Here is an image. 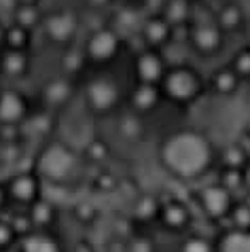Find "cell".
Masks as SVG:
<instances>
[{"instance_id":"52a82bcc","label":"cell","mask_w":250,"mask_h":252,"mask_svg":"<svg viewBox=\"0 0 250 252\" xmlns=\"http://www.w3.org/2000/svg\"><path fill=\"white\" fill-rule=\"evenodd\" d=\"M6 201L15 210H30L45 197V183L34 170H19L13 172L4 180Z\"/></svg>"},{"instance_id":"74e56055","label":"cell","mask_w":250,"mask_h":252,"mask_svg":"<svg viewBox=\"0 0 250 252\" xmlns=\"http://www.w3.org/2000/svg\"><path fill=\"white\" fill-rule=\"evenodd\" d=\"M242 183H244V193L250 197V161L244 165V170H242Z\"/></svg>"},{"instance_id":"30bf717a","label":"cell","mask_w":250,"mask_h":252,"mask_svg":"<svg viewBox=\"0 0 250 252\" xmlns=\"http://www.w3.org/2000/svg\"><path fill=\"white\" fill-rule=\"evenodd\" d=\"M32 115V102L22 89L15 85L0 89V127H22Z\"/></svg>"},{"instance_id":"5b68a950","label":"cell","mask_w":250,"mask_h":252,"mask_svg":"<svg viewBox=\"0 0 250 252\" xmlns=\"http://www.w3.org/2000/svg\"><path fill=\"white\" fill-rule=\"evenodd\" d=\"M81 32H83L81 13L68 9V6L47 11L43 26H40V34H43L45 43H49L51 47L60 49V51H66V49L79 43Z\"/></svg>"},{"instance_id":"8fae6325","label":"cell","mask_w":250,"mask_h":252,"mask_svg":"<svg viewBox=\"0 0 250 252\" xmlns=\"http://www.w3.org/2000/svg\"><path fill=\"white\" fill-rule=\"evenodd\" d=\"M131 83H147V85H159L170 68V62L163 51L153 49H140L131 58Z\"/></svg>"},{"instance_id":"83f0119b","label":"cell","mask_w":250,"mask_h":252,"mask_svg":"<svg viewBox=\"0 0 250 252\" xmlns=\"http://www.w3.org/2000/svg\"><path fill=\"white\" fill-rule=\"evenodd\" d=\"M34 43V32L26 30V28L17 24H6V38H4V49L9 51H32Z\"/></svg>"},{"instance_id":"603a6c76","label":"cell","mask_w":250,"mask_h":252,"mask_svg":"<svg viewBox=\"0 0 250 252\" xmlns=\"http://www.w3.org/2000/svg\"><path fill=\"white\" fill-rule=\"evenodd\" d=\"M195 11H197L195 6H191L189 2H185V0H165L161 15L178 30V28H189L193 24Z\"/></svg>"},{"instance_id":"8d00e7d4","label":"cell","mask_w":250,"mask_h":252,"mask_svg":"<svg viewBox=\"0 0 250 252\" xmlns=\"http://www.w3.org/2000/svg\"><path fill=\"white\" fill-rule=\"evenodd\" d=\"M89 9H94V11H100V9H106V6L110 4H115L117 0H83Z\"/></svg>"},{"instance_id":"277c9868","label":"cell","mask_w":250,"mask_h":252,"mask_svg":"<svg viewBox=\"0 0 250 252\" xmlns=\"http://www.w3.org/2000/svg\"><path fill=\"white\" fill-rule=\"evenodd\" d=\"M163 102L176 108H191L208 92L206 76L193 64H170L163 81L159 83Z\"/></svg>"},{"instance_id":"d4e9b609","label":"cell","mask_w":250,"mask_h":252,"mask_svg":"<svg viewBox=\"0 0 250 252\" xmlns=\"http://www.w3.org/2000/svg\"><path fill=\"white\" fill-rule=\"evenodd\" d=\"M45 13L47 11H43L40 4H17L15 9L11 11V19H13V24L22 26L26 30L36 32V30H40V26H43Z\"/></svg>"},{"instance_id":"e575fe53","label":"cell","mask_w":250,"mask_h":252,"mask_svg":"<svg viewBox=\"0 0 250 252\" xmlns=\"http://www.w3.org/2000/svg\"><path fill=\"white\" fill-rule=\"evenodd\" d=\"M19 235L15 233V229L6 219H0V250H6L11 246H17Z\"/></svg>"},{"instance_id":"f1b7e54d","label":"cell","mask_w":250,"mask_h":252,"mask_svg":"<svg viewBox=\"0 0 250 252\" xmlns=\"http://www.w3.org/2000/svg\"><path fill=\"white\" fill-rule=\"evenodd\" d=\"M74 47L62 51V74L68 76V79H72V81H76V74H79L81 68H89L85 55H83V51H81V47L76 49V51H74Z\"/></svg>"},{"instance_id":"836d02e7","label":"cell","mask_w":250,"mask_h":252,"mask_svg":"<svg viewBox=\"0 0 250 252\" xmlns=\"http://www.w3.org/2000/svg\"><path fill=\"white\" fill-rule=\"evenodd\" d=\"M115 191H119V180H117V176L113 172L100 167V172L94 176V193L108 195V193H115Z\"/></svg>"},{"instance_id":"ba28073f","label":"cell","mask_w":250,"mask_h":252,"mask_svg":"<svg viewBox=\"0 0 250 252\" xmlns=\"http://www.w3.org/2000/svg\"><path fill=\"white\" fill-rule=\"evenodd\" d=\"M227 34L210 19H193V24L187 30V45L193 53L201 60H212L220 55L227 47Z\"/></svg>"},{"instance_id":"7c38bea8","label":"cell","mask_w":250,"mask_h":252,"mask_svg":"<svg viewBox=\"0 0 250 252\" xmlns=\"http://www.w3.org/2000/svg\"><path fill=\"white\" fill-rule=\"evenodd\" d=\"M193 219H195L193 208L180 197L161 199L157 222L163 231H168L172 235H187L193 227Z\"/></svg>"},{"instance_id":"b9f144b4","label":"cell","mask_w":250,"mask_h":252,"mask_svg":"<svg viewBox=\"0 0 250 252\" xmlns=\"http://www.w3.org/2000/svg\"><path fill=\"white\" fill-rule=\"evenodd\" d=\"M185 2H189L191 6H195V9H197V6L204 4V0H185Z\"/></svg>"},{"instance_id":"2e32d148","label":"cell","mask_w":250,"mask_h":252,"mask_svg":"<svg viewBox=\"0 0 250 252\" xmlns=\"http://www.w3.org/2000/svg\"><path fill=\"white\" fill-rule=\"evenodd\" d=\"M206 85L208 92L217 97H233L242 89V79L233 72V68L229 64H223L219 68H214L210 74L206 76Z\"/></svg>"},{"instance_id":"484cf974","label":"cell","mask_w":250,"mask_h":252,"mask_svg":"<svg viewBox=\"0 0 250 252\" xmlns=\"http://www.w3.org/2000/svg\"><path fill=\"white\" fill-rule=\"evenodd\" d=\"M117 131H119V136L123 140H127V142H138V140H142L144 134H147V119L127 110L125 115L119 117Z\"/></svg>"},{"instance_id":"6da1fadb","label":"cell","mask_w":250,"mask_h":252,"mask_svg":"<svg viewBox=\"0 0 250 252\" xmlns=\"http://www.w3.org/2000/svg\"><path fill=\"white\" fill-rule=\"evenodd\" d=\"M219 149L212 138L195 127H178L159 142L161 170L178 183H197L217 167Z\"/></svg>"},{"instance_id":"cb8c5ba5","label":"cell","mask_w":250,"mask_h":252,"mask_svg":"<svg viewBox=\"0 0 250 252\" xmlns=\"http://www.w3.org/2000/svg\"><path fill=\"white\" fill-rule=\"evenodd\" d=\"M250 161V155L240 142H229L223 149H219L217 155V170H244Z\"/></svg>"},{"instance_id":"ab89813d","label":"cell","mask_w":250,"mask_h":252,"mask_svg":"<svg viewBox=\"0 0 250 252\" xmlns=\"http://www.w3.org/2000/svg\"><path fill=\"white\" fill-rule=\"evenodd\" d=\"M4 38H6V24L0 19V53L4 51Z\"/></svg>"},{"instance_id":"60d3db41","label":"cell","mask_w":250,"mask_h":252,"mask_svg":"<svg viewBox=\"0 0 250 252\" xmlns=\"http://www.w3.org/2000/svg\"><path fill=\"white\" fill-rule=\"evenodd\" d=\"M43 0H15V6L17 4H40Z\"/></svg>"},{"instance_id":"44dd1931","label":"cell","mask_w":250,"mask_h":252,"mask_svg":"<svg viewBox=\"0 0 250 252\" xmlns=\"http://www.w3.org/2000/svg\"><path fill=\"white\" fill-rule=\"evenodd\" d=\"M159 208H161V199L155 193H138L131 199V208H129V216L138 222H149L155 220L159 216Z\"/></svg>"},{"instance_id":"d6a6232c","label":"cell","mask_w":250,"mask_h":252,"mask_svg":"<svg viewBox=\"0 0 250 252\" xmlns=\"http://www.w3.org/2000/svg\"><path fill=\"white\" fill-rule=\"evenodd\" d=\"M227 64L233 68V72L240 76L242 83H248L250 81V43L240 47L238 51L231 55V60H229Z\"/></svg>"},{"instance_id":"9a60e30c","label":"cell","mask_w":250,"mask_h":252,"mask_svg":"<svg viewBox=\"0 0 250 252\" xmlns=\"http://www.w3.org/2000/svg\"><path fill=\"white\" fill-rule=\"evenodd\" d=\"M125 102H127V110H131V113L140 115L144 119L155 115L165 104L159 85H147V83H131Z\"/></svg>"},{"instance_id":"4316f807","label":"cell","mask_w":250,"mask_h":252,"mask_svg":"<svg viewBox=\"0 0 250 252\" xmlns=\"http://www.w3.org/2000/svg\"><path fill=\"white\" fill-rule=\"evenodd\" d=\"M214 242L217 252H250V231L225 229Z\"/></svg>"},{"instance_id":"4dcf8cb0","label":"cell","mask_w":250,"mask_h":252,"mask_svg":"<svg viewBox=\"0 0 250 252\" xmlns=\"http://www.w3.org/2000/svg\"><path fill=\"white\" fill-rule=\"evenodd\" d=\"M176 252H217V242L201 233H187L178 242Z\"/></svg>"},{"instance_id":"f546056e","label":"cell","mask_w":250,"mask_h":252,"mask_svg":"<svg viewBox=\"0 0 250 252\" xmlns=\"http://www.w3.org/2000/svg\"><path fill=\"white\" fill-rule=\"evenodd\" d=\"M72 219L83 227H92L94 222H98L100 219V208L94 204L92 199H76L70 208Z\"/></svg>"},{"instance_id":"7402d4cb","label":"cell","mask_w":250,"mask_h":252,"mask_svg":"<svg viewBox=\"0 0 250 252\" xmlns=\"http://www.w3.org/2000/svg\"><path fill=\"white\" fill-rule=\"evenodd\" d=\"M110 155H113V144L104 136H92L81 151V157L85 161V165H95V167H104V163L110 159Z\"/></svg>"},{"instance_id":"5bb4252c","label":"cell","mask_w":250,"mask_h":252,"mask_svg":"<svg viewBox=\"0 0 250 252\" xmlns=\"http://www.w3.org/2000/svg\"><path fill=\"white\" fill-rule=\"evenodd\" d=\"M76 81L68 79L64 74H55L51 79H47L40 87V104H43V110H49V113H60L70 106V102L76 95Z\"/></svg>"},{"instance_id":"d590c367","label":"cell","mask_w":250,"mask_h":252,"mask_svg":"<svg viewBox=\"0 0 250 252\" xmlns=\"http://www.w3.org/2000/svg\"><path fill=\"white\" fill-rule=\"evenodd\" d=\"M129 252H155V244L151 237L138 235V237H129Z\"/></svg>"},{"instance_id":"1f68e13d","label":"cell","mask_w":250,"mask_h":252,"mask_svg":"<svg viewBox=\"0 0 250 252\" xmlns=\"http://www.w3.org/2000/svg\"><path fill=\"white\" fill-rule=\"evenodd\" d=\"M229 229L235 231H250V199H238L229 214Z\"/></svg>"},{"instance_id":"7bdbcfd3","label":"cell","mask_w":250,"mask_h":252,"mask_svg":"<svg viewBox=\"0 0 250 252\" xmlns=\"http://www.w3.org/2000/svg\"><path fill=\"white\" fill-rule=\"evenodd\" d=\"M244 136L250 138V119H248V123H246V127H244Z\"/></svg>"},{"instance_id":"e0dca14e","label":"cell","mask_w":250,"mask_h":252,"mask_svg":"<svg viewBox=\"0 0 250 252\" xmlns=\"http://www.w3.org/2000/svg\"><path fill=\"white\" fill-rule=\"evenodd\" d=\"M32 72V51H9L0 53V74L13 83L24 81Z\"/></svg>"},{"instance_id":"d6986e66","label":"cell","mask_w":250,"mask_h":252,"mask_svg":"<svg viewBox=\"0 0 250 252\" xmlns=\"http://www.w3.org/2000/svg\"><path fill=\"white\" fill-rule=\"evenodd\" d=\"M17 252H66L53 231H34L17 242Z\"/></svg>"},{"instance_id":"9c48e42d","label":"cell","mask_w":250,"mask_h":252,"mask_svg":"<svg viewBox=\"0 0 250 252\" xmlns=\"http://www.w3.org/2000/svg\"><path fill=\"white\" fill-rule=\"evenodd\" d=\"M193 199H195L199 212L210 222H223L231 214V208L238 201V195L223 187L219 180H212V183L197 187L193 191Z\"/></svg>"},{"instance_id":"3957f363","label":"cell","mask_w":250,"mask_h":252,"mask_svg":"<svg viewBox=\"0 0 250 252\" xmlns=\"http://www.w3.org/2000/svg\"><path fill=\"white\" fill-rule=\"evenodd\" d=\"M81 102L83 108L87 110L95 119H108L117 115L123 106V102L127 100V92L123 89L121 81L115 74L100 70L92 76H87L81 83Z\"/></svg>"},{"instance_id":"8992f818","label":"cell","mask_w":250,"mask_h":252,"mask_svg":"<svg viewBox=\"0 0 250 252\" xmlns=\"http://www.w3.org/2000/svg\"><path fill=\"white\" fill-rule=\"evenodd\" d=\"M79 47H81L83 55H85L89 68L104 70L121 58L125 40L110 24H104L89 32Z\"/></svg>"},{"instance_id":"ffe728a7","label":"cell","mask_w":250,"mask_h":252,"mask_svg":"<svg viewBox=\"0 0 250 252\" xmlns=\"http://www.w3.org/2000/svg\"><path fill=\"white\" fill-rule=\"evenodd\" d=\"M28 214H30L34 231H53L60 216V210H58V204H53L49 197H43L38 204H34L28 210Z\"/></svg>"},{"instance_id":"ac0fdd59","label":"cell","mask_w":250,"mask_h":252,"mask_svg":"<svg viewBox=\"0 0 250 252\" xmlns=\"http://www.w3.org/2000/svg\"><path fill=\"white\" fill-rule=\"evenodd\" d=\"M212 19L217 22V26L227 36L229 34H240L248 26L246 13L242 9V4H238L235 0H225V2L212 13Z\"/></svg>"},{"instance_id":"4fadbf2b","label":"cell","mask_w":250,"mask_h":252,"mask_svg":"<svg viewBox=\"0 0 250 252\" xmlns=\"http://www.w3.org/2000/svg\"><path fill=\"white\" fill-rule=\"evenodd\" d=\"M138 36L142 40V49H153V51L165 53V49L176 40V28L161 13L159 15H144Z\"/></svg>"},{"instance_id":"7a4b0ae2","label":"cell","mask_w":250,"mask_h":252,"mask_svg":"<svg viewBox=\"0 0 250 252\" xmlns=\"http://www.w3.org/2000/svg\"><path fill=\"white\" fill-rule=\"evenodd\" d=\"M83 167L85 161L81 157V151H76L66 140L49 138L38 149L32 170L43 178L45 187L72 191V183L79 180Z\"/></svg>"},{"instance_id":"f35d334b","label":"cell","mask_w":250,"mask_h":252,"mask_svg":"<svg viewBox=\"0 0 250 252\" xmlns=\"http://www.w3.org/2000/svg\"><path fill=\"white\" fill-rule=\"evenodd\" d=\"M9 208V201H6V193H4V185L0 183V219H2L4 210Z\"/></svg>"}]
</instances>
